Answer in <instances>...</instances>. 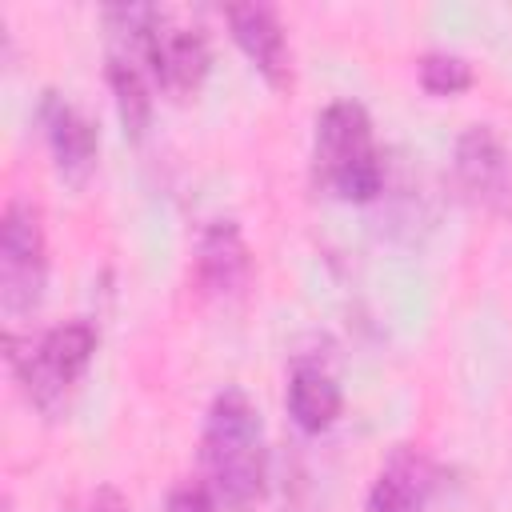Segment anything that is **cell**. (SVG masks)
Listing matches in <instances>:
<instances>
[{"label": "cell", "mask_w": 512, "mask_h": 512, "mask_svg": "<svg viewBox=\"0 0 512 512\" xmlns=\"http://www.w3.org/2000/svg\"><path fill=\"white\" fill-rule=\"evenodd\" d=\"M8 348V364L28 396V404L36 412H44L48 420L64 412L76 380L88 372L92 356H96V328L88 320H64L48 332H40L36 340H20L16 332L4 336Z\"/></svg>", "instance_id": "3957f363"}, {"label": "cell", "mask_w": 512, "mask_h": 512, "mask_svg": "<svg viewBox=\"0 0 512 512\" xmlns=\"http://www.w3.org/2000/svg\"><path fill=\"white\" fill-rule=\"evenodd\" d=\"M452 176L472 208L488 216H512V152L492 124H468L456 136Z\"/></svg>", "instance_id": "5b68a950"}, {"label": "cell", "mask_w": 512, "mask_h": 512, "mask_svg": "<svg viewBox=\"0 0 512 512\" xmlns=\"http://www.w3.org/2000/svg\"><path fill=\"white\" fill-rule=\"evenodd\" d=\"M432 488H436V464L420 448L400 444L380 464V472L368 488L364 512H428Z\"/></svg>", "instance_id": "ba28073f"}, {"label": "cell", "mask_w": 512, "mask_h": 512, "mask_svg": "<svg viewBox=\"0 0 512 512\" xmlns=\"http://www.w3.org/2000/svg\"><path fill=\"white\" fill-rule=\"evenodd\" d=\"M224 20L232 28V40L240 44V52L256 64V72L272 84V88H288L292 84V48L280 24V12L272 4H228Z\"/></svg>", "instance_id": "52a82bcc"}, {"label": "cell", "mask_w": 512, "mask_h": 512, "mask_svg": "<svg viewBox=\"0 0 512 512\" xmlns=\"http://www.w3.org/2000/svg\"><path fill=\"white\" fill-rule=\"evenodd\" d=\"M36 116H40V128H44V140H48L56 176L64 184H72V188H84L88 176H92V168H96V152H100L96 124L72 100H64L52 88L40 96Z\"/></svg>", "instance_id": "8992f818"}, {"label": "cell", "mask_w": 512, "mask_h": 512, "mask_svg": "<svg viewBox=\"0 0 512 512\" xmlns=\"http://www.w3.org/2000/svg\"><path fill=\"white\" fill-rule=\"evenodd\" d=\"M220 504H216V496H212V488L204 484V476L200 480H180V484H172V492H168V500H164V512H216Z\"/></svg>", "instance_id": "4fadbf2b"}, {"label": "cell", "mask_w": 512, "mask_h": 512, "mask_svg": "<svg viewBox=\"0 0 512 512\" xmlns=\"http://www.w3.org/2000/svg\"><path fill=\"white\" fill-rule=\"evenodd\" d=\"M88 512H132V508H128V500H124V492H120V488L104 484V488H96V496H92Z\"/></svg>", "instance_id": "5bb4252c"}, {"label": "cell", "mask_w": 512, "mask_h": 512, "mask_svg": "<svg viewBox=\"0 0 512 512\" xmlns=\"http://www.w3.org/2000/svg\"><path fill=\"white\" fill-rule=\"evenodd\" d=\"M200 468L216 504L228 512H248L268 488V448L260 408L240 384H224L200 428Z\"/></svg>", "instance_id": "6da1fadb"}, {"label": "cell", "mask_w": 512, "mask_h": 512, "mask_svg": "<svg viewBox=\"0 0 512 512\" xmlns=\"http://www.w3.org/2000/svg\"><path fill=\"white\" fill-rule=\"evenodd\" d=\"M248 268H252V256H248V244H244L240 224L236 220H208L200 228L196 252H192L196 284L208 296H232V292L244 288Z\"/></svg>", "instance_id": "9c48e42d"}, {"label": "cell", "mask_w": 512, "mask_h": 512, "mask_svg": "<svg viewBox=\"0 0 512 512\" xmlns=\"http://www.w3.org/2000/svg\"><path fill=\"white\" fill-rule=\"evenodd\" d=\"M104 76H108V88H112L124 136L140 140L148 132V120H152V88H148L152 76H148L144 60L132 48L108 40V68H104Z\"/></svg>", "instance_id": "30bf717a"}, {"label": "cell", "mask_w": 512, "mask_h": 512, "mask_svg": "<svg viewBox=\"0 0 512 512\" xmlns=\"http://www.w3.org/2000/svg\"><path fill=\"white\" fill-rule=\"evenodd\" d=\"M312 176L340 200L368 204L384 188V160L372 136V116L360 100L344 96L324 104L312 136Z\"/></svg>", "instance_id": "7a4b0ae2"}, {"label": "cell", "mask_w": 512, "mask_h": 512, "mask_svg": "<svg viewBox=\"0 0 512 512\" xmlns=\"http://www.w3.org/2000/svg\"><path fill=\"white\" fill-rule=\"evenodd\" d=\"M420 88L432 92V96H456L464 88H472L476 72H472V60L452 52V48H432L420 56Z\"/></svg>", "instance_id": "7c38bea8"}, {"label": "cell", "mask_w": 512, "mask_h": 512, "mask_svg": "<svg viewBox=\"0 0 512 512\" xmlns=\"http://www.w3.org/2000/svg\"><path fill=\"white\" fill-rule=\"evenodd\" d=\"M284 404H288V416H292V424H296L300 432H324V428L336 424L344 400H340V384H336L324 368H316V364H296L292 376H288V396H284Z\"/></svg>", "instance_id": "8fae6325"}, {"label": "cell", "mask_w": 512, "mask_h": 512, "mask_svg": "<svg viewBox=\"0 0 512 512\" xmlns=\"http://www.w3.org/2000/svg\"><path fill=\"white\" fill-rule=\"evenodd\" d=\"M48 244L40 208L12 196L0 212V304L8 316H28L44 300Z\"/></svg>", "instance_id": "277c9868"}]
</instances>
